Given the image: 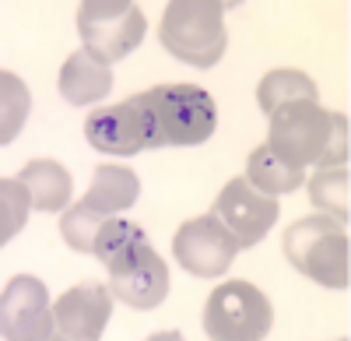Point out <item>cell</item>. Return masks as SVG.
I'll return each mask as SVG.
<instances>
[{
  "instance_id": "2",
  "label": "cell",
  "mask_w": 351,
  "mask_h": 341,
  "mask_svg": "<svg viewBox=\"0 0 351 341\" xmlns=\"http://www.w3.org/2000/svg\"><path fill=\"white\" fill-rule=\"evenodd\" d=\"M152 120L155 148H193L204 145L218 127V106L200 84H155L134 95Z\"/></svg>"
},
{
  "instance_id": "12",
  "label": "cell",
  "mask_w": 351,
  "mask_h": 341,
  "mask_svg": "<svg viewBox=\"0 0 351 341\" xmlns=\"http://www.w3.org/2000/svg\"><path fill=\"white\" fill-rule=\"evenodd\" d=\"M152 250L155 246L148 243V236H144V229H141L137 222L109 215L102 222L99 236H95V250L92 253L106 264L109 274H120V271H130L134 264H141Z\"/></svg>"
},
{
  "instance_id": "21",
  "label": "cell",
  "mask_w": 351,
  "mask_h": 341,
  "mask_svg": "<svg viewBox=\"0 0 351 341\" xmlns=\"http://www.w3.org/2000/svg\"><path fill=\"white\" fill-rule=\"evenodd\" d=\"M102 222H106V215H99L88 201H77V204H71V208L64 211V218H60V236H64V243H67L74 253H92Z\"/></svg>"
},
{
  "instance_id": "16",
  "label": "cell",
  "mask_w": 351,
  "mask_h": 341,
  "mask_svg": "<svg viewBox=\"0 0 351 341\" xmlns=\"http://www.w3.org/2000/svg\"><path fill=\"white\" fill-rule=\"evenodd\" d=\"M302 180H306V169H299L295 162L281 158L271 145L253 148L250 158H246V183L256 187L260 193H271V197L291 193L295 187H302Z\"/></svg>"
},
{
  "instance_id": "7",
  "label": "cell",
  "mask_w": 351,
  "mask_h": 341,
  "mask_svg": "<svg viewBox=\"0 0 351 341\" xmlns=\"http://www.w3.org/2000/svg\"><path fill=\"white\" fill-rule=\"evenodd\" d=\"M239 250L243 246L236 243V236L211 211L183 222L172 236V257L180 261L183 271L197 278H221L232 268V261L239 257Z\"/></svg>"
},
{
  "instance_id": "3",
  "label": "cell",
  "mask_w": 351,
  "mask_h": 341,
  "mask_svg": "<svg viewBox=\"0 0 351 341\" xmlns=\"http://www.w3.org/2000/svg\"><path fill=\"white\" fill-rule=\"evenodd\" d=\"M281 250L288 264L299 274L313 278L324 289H348L351 285V243L344 222L330 215H306L285 229Z\"/></svg>"
},
{
  "instance_id": "18",
  "label": "cell",
  "mask_w": 351,
  "mask_h": 341,
  "mask_svg": "<svg viewBox=\"0 0 351 341\" xmlns=\"http://www.w3.org/2000/svg\"><path fill=\"white\" fill-rule=\"evenodd\" d=\"M295 99H319V89L316 81L306 74V71H295V67H278L271 74H263L260 84H256V102L260 109L271 113L285 102H295Z\"/></svg>"
},
{
  "instance_id": "4",
  "label": "cell",
  "mask_w": 351,
  "mask_h": 341,
  "mask_svg": "<svg viewBox=\"0 0 351 341\" xmlns=\"http://www.w3.org/2000/svg\"><path fill=\"white\" fill-rule=\"evenodd\" d=\"M221 18H225L221 0H172L162 14L158 39L176 60L193 67H215L228 46Z\"/></svg>"
},
{
  "instance_id": "9",
  "label": "cell",
  "mask_w": 351,
  "mask_h": 341,
  "mask_svg": "<svg viewBox=\"0 0 351 341\" xmlns=\"http://www.w3.org/2000/svg\"><path fill=\"white\" fill-rule=\"evenodd\" d=\"M211 215L246 250V246H256L263 236L274 229V222H278V201H274L271 193H260L256 187H250L246 176H236V180H228L221 187Z\"/></svg>"
},
{
  "instance_id": "5",
  "label": "cell",
  "mask_w": 351,
  "mask_h": 341,
  "mask_svg": "<svg viewBox=\"0 0 351 341\" xmlns=\"http://www.w3.org/2000/svg\"><path fill=\"white\" fill-rule=\"evenodd\" d=\"M204 334L215 341H256L271 331L274 309L253 281L232 278L204 303Z\"/></svg>"
},
{
  "instance_id": "10",
  "label": "cell",
  "mask_w": 351,
  "mask_h": 341,
  "mask_svg": "<svg viewBox=\"0 0 351 341\" xmlns=\"http://www.w3.org/2000/svg\"><path fill=\"white\" fill-rule=\"evenodd\" d=\"M88 145L106 155H137L144 148H155V130L144 106L130 95L127 102L102 106L84 120Z\"/></svg>"
},
{
  "instance_id": "13",
  "label": "cell",
  "mask_w": 351,
  "mask_h": 341,
  "mask_svg": "<svg viewBox=\"0 0 351 341\" xmlns=\"http://www.w3.org/2000/svg\"><path fill=\"white\" fill-rule=\"evenodd\" d=\"M60 95L71 102V106H88V102H99L112 92V67L95 56L92 49H77L71 53L64 67H60Z\"/></svg>"
},
{
  "instance_id": "15",
  "label": "cell",
  "mask_w": 351,
  "mask_h": 341,
  "mask_svg": "<svg viewBox=\"0 0 351 341\" xmlns=\"http://www.w3.org/2000/svg\"><path fill=\"white\" fill-rule=\"evenodd\" d=\"M141 193V180L134 169L127 165H112V162H102L92 176V187H88L84 201L92 204L99 215H120L123 208H130Z\"/></svg>"
},
{
  "instance_id": "11",
  "label": "cell",
  "mask_w": 351,
  "mask_h": 341,
  "mask_svg": "<svg viewBox=\"0 0 351 341\" xmlns=\"http://www.w3.org/2000/svg\"><path fill=\"white\" fill-rule=\"evenodd\" d=\"M112 289L99 285V281H81V285L67 289L53 303L56 331L71 341H99L112 314Z\"/></svg>"
},
{
  "instance_id": "22",
  "label": "cell",
  "mask_w": 351,
  "mask_h": 341,
  "mask_svg": "<svg viewBox=\"0 0 351 341\" xmlns=\"http://www.w3.org/2000/svg\"><path fill=\"white\" fill-rule=\"evenodd\" d=\"M32 193L25 190L21 180H0V243H8L21 233V225L32 211Z\"/></svg>"
},
{
  "instance_id": "1",
  "label": "cell",
  "mask_w": 351,
  "mask_h": 341,
  "mask_svg": "<svg viewBox=\"0 0 351 341\" xmlns=\"http://www.w3.org/2000/svg\"><path fill=\"white\" fill-rule=\"evenodd\" d=\"M348 117L337 109H324L319 99H295L271 113L267 145L299 169L348 165Z\"/></svg>"
},
{
  "instance_id": "17",
  "label": "cell",
  "mask_w": 351,
  "mask_h": 341,
  "mask_svg": "<svg viewBox=\"0 0 351 341\" xmlns=\"http://www.w3.org/2000/svg\"><path fill=\"white\" fill-rule=\"evenodd\" d=\"M18 180L32 193V204L39 211H64L71 201V173L53 158H32L18 173Z\"/></svg>"
},
{
  "instance_id": "19",
  "label": "cell",
  "mask_w": 351,
  "mask_h": 341,
  "mask_svg": "<svg viewBox=\"0 0 351 341\" xmlns=\"http://www.w3.org/2000/svg\"><path fill=\"white\" fill-rule=\"evenodd\" d=\"M348 180H351L348 165H327L319 173H313V180H309L313 204L344 225H348Z\"/></svg>"
},
{
  "instance_id": "14",
  "label": "cell",
  "mask_w": 351,
  "mask_h": 341,
  "mask_svg": "<svg viewBox=\"0 0 351 341\" xmlns=\"http://www.w3.org/2000/svg\"><path fill=\"white\" fill-rule=\"evenodd\" d=\"M109 278H112L109 281L112 296L120 303H127V306H134V309H155L169 296V268L155 250L141 264H134L130 271L109 274Z\"/></svg>"
},
{
  "instance_id": "6",
  "label": "cell",
  "mask_w": 351,
  "mask_h": 341,
  "mask_svg": "<svg viewBox=\"0 0 351 341\" xmlns=\"http://www.w3.org/2000/svg\"><path fill=\"white\" fill-rule=\"evenodd\" d=\"M148 32L141 8L130 0H84L77 8V36L84 49L102 56L106 64H116L130 56Z\"/></svg>"
},
{
  "instance_id": "8",
  "label": "cell",
  "mask_w": 351,
  "mask_h": 341,
  "mask_svg": "<svg viewBox=\"0 0 351 341\" xmlns=\"http://www.w3.org/2000/svg\"><path fill=\"white\" fill-rule=\"evenodd\" d=\"M56 331L49 292L36 274H14L0 296V334L11 341H46Z\"/></svg>"
},
{
  "instance_id": "20",
  "label": "cell",
  "mask_w": 351,
  "mask_h": 341,
  "mask_svg": "<svg viewBox=\"0 0 351 341\" xmlns=\"http://www.w3.org/2000/svg\"><path fill=\"white\" fill-rule=\"evenodd\" d=\"M28 109H32V95H28L25 81L4 71L0 74V145L18 137L21 124L28 120Z\"/></svg>"
}]
</instances>
